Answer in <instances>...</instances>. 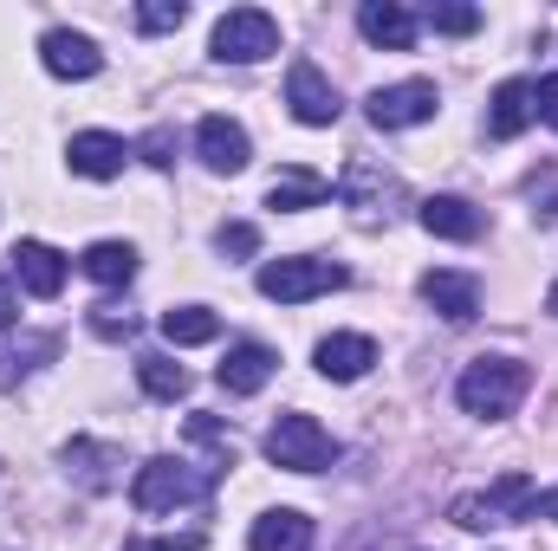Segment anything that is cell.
I'll use <instances>...</instances> for the list:
<instances>
[{
	"mask_svg": "<svg viewBox=\"0 0 558 551\" xmlns=\"http://www.w3.org/2000/svg\"><path fill=\"white\" fill-rule=\"evenodd\" d=\"M526 201H533V221H539V228H553V221H558V162H546V169H533V175H526Z\"/></svg>",
	"mask_w": 558,
	"mask_h": 551,
	"instance_id": "cell-25",
	"label": "cell"
},
{
	"mask_svg": "<svg viewBox=\"0 0 558 551\" xmlns=\"http://www.w3.org/2000/svg\"><path fill=\"white\" fill-rule=\"evenodd\" d=\"M92 331H98V338H131V331H137V318H131V311H118V305H92Z\"/></svg>",
	"mask_w": 558,
	"mask_h": 551,
	"instance_id": "cell-31",
	"label": "cell"
},
{
	"mask_svg": "<svg viewBox=\"0 0 558 551\" xmlns=\"http://www.w3.org/2000/svg\"><path fill=\"white\" fill-rule=\"evenodd\" d=\"M286 105H292V118L305 124V131H325V124H338V85L312 65V59H292V72H286Z\"/></svg>",
	"mask_w": 558,
	"mask_h": 551,
	"instance_id": "cell-8",
	"label": "cell"
},
{
	"mask_svg": "<svg viewBox=\"0 0 558 551\" xmlns=\"http://www.w3.org/2000/svg\"><path fill=\"white\" fill-rule=\"evenodd\" d=\"M357 33L371 46H384V52H410L416 46V13L397 7V0H364L357 7Z\"/></svg>",
	"mask_w": 558,
	"mask_h": 551,
	"instance_id": "cell-15",
	"label": "cell"
},
{
	"mask_svg": "<svg viewBox=\"0 0 558 551\" xmlns=\"http://www.w3.org/2000/svg\"><path fill=\"white\" fill-rule=\"evenodd\" d=\"M195 156H202V169H215V175H241V169L254 162V143H247V131H241L234 118H202V124H195Z\"/></svg>",
	"mask_w": 558,
	"mask_h": 551,
	"instance_id": "cell-10",
	"label": "cell"
},
{
	"mask_svg": "<svg viewBox=\"0 0 558 551\" xmlns=\"http://www.w3.org/2000/svg\"><path fill=\"white\" fill-rule=\"evenodd\" d=\"M39 65L52 72V78H98L105 72V52H98V39H85V33H72V26H52L46 39H39Z\"/></svg>",
	"mask_w": 558,
	"mask_h": 551,
	"instance_id": "cell-9",
	"label": "cell"
},
{
	"mask_svg": "<svg viewBox=\"0 0 558 551\" xmlns=\"http://www.w3.org/2000/svg\"><path fill=\"white\" fill-rule=\"evenodd\" d=\"M13 279H20L33 298H59V292H65V254L46 247V241H20V247H13Z\"/></svg>",
	"mask_w": 558,
	"mask_h": 551,
	"instance_id": "cell-16",
	"label": "cell"
},
{
	"mask_svg": "<svg viewBox=\"0 0 558 551\" xmlns=\"http://www.w3.org/2000/svg\"><path fill=\"white\" fill-rule=\"evenodd\" d=\"M546 311H553V318H558V285H553V298H546Z\"/></svg>",
	"mask_w": 558,
	"mask_h": 551,
	"instance_id": "cell-35",
	"label": "cell"
},
{
	"mask_svg": "<svg viewBox=\"0 0 558 551\" xmlns=\"http://www.w3.org/2000/svg\"><path fill=\"white\" fill-rule=\"evenodd\" d=\"M533 105H539V118H546V124L558 131V72H553V78H539V85H533Z\"/></svg>",
	"mask_w": 558,
	"mask_h": 551,
	"instance_id": "cell-32",
	"label": "cell"
},
{
	"mask_svg": "<svg viewBox=\"0 0 558 551\" xmlns=\"http://www.w3.org/2000/svg\"><path fill=\"white\" fill-rule=\"evenodd\" d=\"M78 267H85V279H98V285H131L137 279V247L131 241H92Z\"/></svg>",
	"mask_w": 558,
	"mask_h": 551,
	"instance_id": "cell-22",
	"label": "cell"
},
{
	"mask_svg": "<svg viewBox=\"0 0 558 551\" xmlns=\"http://www.w3.org/2000/svg\"><path fill=\"white\" fill-rule=\"evenodd\" d=\"M279 370V357H274V344H234L228 357H221V370H215V383L228 390V396H254V390H267V377Z\"/></svg>",
	"mask_w": 558,
	"mask_h": 551,
	"instance_id": "cell-14",
	"label": "cell"
},
{
	"mask_svg": "<svg viewBox=\"0 0 558 551\" xmlns=\"http://www.w3.org/2000/svg\"><path fill=\"white\" fill-rule=\"evenodd\" d=\"M526 390H533V370L520 357H474L454 383V403L468 415H481V421H507L526 403Z\"/></svg>",
	"mask_w": 558,
	"mask_h": 551,
	"instance_id": "cell-1",
	"label": "cell"
},
{
	"mask_svg": "<svg viewBox=\"0 0 558 551\" xmlns=\"http://www.w3.org/2000/svg\"><path fill=\"white\" fill-rule=\"evenodd\" d=\"M137 156L149 162V169H175V131H169V124H156V131L137 143Z\"/></svg>",
	"mask_w": 558,
	"mask_h": 551,
	"instance_id": "cell-30",
	"label": "cell"
},
{
	"mask_svg": "<svg viewBox=\"0 0 558 551\" xmlns=\"http://www.w3.org/2000/svg\"><path fill=\"white\" fill-rule=\"evenodd\" d=\"M182 20H189V7H182V0H143V7H137L143 33H175Z\"/></svg>",
	"mask_w": 558,
	"mask_h": 551,
	"instance_id": "cell-28",
	"label": "cell"
},
{
	"mask_svg": "<svg viewBox=\"0 0 558 551\" xmlns=\"http://www.w3.org/2000/svg\"><path fill=\"white\" fill-rule=\"evenodd\" d=\"M13 318H20V311H13V292H7V285H0V331H7V325H13Z\"/></svg>",
	"mask_w": 558,
	"mask_h": 551,
	"instance_id": "cell-34",
	"label": "cell"
},
{
	"mask_svg": "<svg viewBox=\"0 0 558 551\" xmlns=\"http://www.w3.org/2000/svg\"><path fill=\"white\" fill-rule=\"evenodd\" d=\"M131 156H137V149L124 137H111V131H78V137L65 143V162H72V175H85V182H111Z\"/></svg>",
	"mask_w": 558,
	"mask_h": 551,
	"instance_id": "cell-12",
	"label": "cell"
},
{
	"mask_svg": "<svg viewBox=\"0 0 558 551\" xmlns=\"http://www.w3.org/2000/svg\"><path fill=\"white\" fill-rule=\"evenodd\" d=\"M267 461L286 467V474H325V467L338 461V441H331V428H325L318 415L292 409L267 428Z\"/></svg>",
	"mask_w": 558,
	"mask_h": 551,
	"instance_id": "cell-4",
	"label": "cell"
},
{
	"mask_svg": "<svg viewBox=\"0 0 558 551\" xmlns=\"http://www.w3.org/2000/svg\"><path fill=\"white\" fill-rule=\"evenodd\" d=\"M208 493H215V474H195L189 461H169V454L143 461L137 480H131V500H137V513H175V506H202Z\"/></svg>",
	"mask_w": 558,
	"mask_h": 551,
	"instance_id": "cell-3",
	"label": "cell"
},
{
	"mask_svg": "<svg viewBox=\"0 0 558 551\" xmlns=\"http://www.w3.org/2000/svg\"><path fill=\"white\" fill-rule=\"evenodd\" d=\"M279 52V20L267 7H228L215 20V59L221 65H260Z\"/></svg>",
	"mask_w": 558,
	"mask_h": 551,
	"instance_id": "cell-6",
	"label": "cell"
},
{
	"mask_svg": "<svg viewBox=\"0 0 558 551\" xmlns=\"http://www.w3.org/2000/svg\"><path fill=\"white\" fill-rule=\"evenodd\" d=\"M247 551H312V519L279 506V513H260L254 532H247Z\"/></svg>",
	"mask_w": 558,
	"mask_h": 551,
	"instance_id": "cell-19",
	"label": "cell"
},
{
	"mask_svg": "<svg viewBox=\"0 0 558 551\" xmlns=\"http://www.w3.org/2000/svg\"><path fill=\"white\" fill-rule=\"evenodd\" d=\"M416 221L435 234V241H474V234H481V215H474L461 195H428Z\"/></svg>",
	"mask_w": 558,
	"mask_h": 551,
	"instance_id": "cell-20",
	"label": "cell"
},
{
	"mask_svg": "<svg viewBox=\"0 0 558 551\" xmlns=\"http://www.w3.org/2000/svg\"><path fill=\"white\" fill-rule=\"evenodd\" d=\"M533 519H553V526H558V487H553V493H539V500H533Z\"/></svg>",
	"mask_w": 558,
	"mask_h": 551,
	"instance_id": "cell-33",
	"label": "cell"
},
{
	"mask_svg": "<svg viewBox=\"0 0 558 551\" xmlns=\"http://www.w3.org/2000/svg\"><path fill=\"white\" fill-rule=\"evenodd\" d=\"M312 364H318L325 383H357V377L377 364V344H371L364 331H331V338H318Z\"/></svg>",
	"mask_w": 558,
	"mask_h": 551,
	"instance_id": "cell-11",
	"label": "cell"
},
{
	"mask_svg": "<svg viewBox=\"0 0 558 551\" xmlns=\"http://www.w3.org/2000/svg\"><path fill=\"white\" fill-rule=\"evenodd\" d=\"M422 298L448 318V325H468L481 311V285L468 273H422Z\"/></svg>",
	"mask_w": 558,
	"mask_h": 551,
	"instance_id": "cell-18",
	"label": "cell"
},
{
	"mask_svg": "<svg viewBox=\"0 0 558 551\" xmlns=\"http://www.w3.org/2000/svg\"><path fill=\"white\" fill-rule=\"evenodd\" d=\"M59 461H65V474H72L78 487H92V493H111V487L124 480V474H118V467H124V454H118L111 441H92V434L65 441V454H59Z\"/></svg>",
	"mask_w": 558,
	"mask_h": 551,
	"instance_id": "cell-13",
	"label": "cell"
},
{
	"mask_svg": "<svg viewBox=\"0 0 558 551\" xmlns=\"http://www.w3.org/2000/svg\"><path fill=\"white\" fill-rule=\"evenodd\" d=\"M435 105H441V91L428 78H403V85H384V91L364 98V111H371L377 131H416V124L435 118Z\"/></svg>",
	"mask_w": 558,
	"mask_h": 551,
	"instance_id": "cell-7",
	"label": "cell"
},
{
	"mask_svg": "<svg viewBox=\"0 0 558 551\" xmlns=\"http://www.w3.org/2000/svg\"><path fill=\"white\" fill-rule=\"evenodd\" d=\"M215 331H221V318H215L208 305H175V311H162V338H169V344H215Z\"/></svg>",
	"mask_w": 558,
	"mask_h": 551,
	"instance_id": "cell-24",
	"label": "cell"
},
{
	"mask_svg": "<svg viewBox=\"0 0 558 551\" xmlns=\"http://www.w3.org/2000/svg\"><path fill=\"white\" fill-rule=\"evenodd\" d=\"M137 383H143V396H156V403H182L189 396V370L175 357H162V351H143L137 357Z\"/></svg>",
	"mask_w": 558,
	"mask_h": 551,
	"instance_id": "cell-23",
	"label": "cell"
},
{
	"mask_svg": "<svg viewBox=\"0 0 558 551\" xmlns=\"http://www.w3.org/2000/svg\"><path fill=\"white\" fill-rule=\"evenodd\" d=\"M533 500H539L533 474H500L494 487H481V493H461V500L448 506V519H454V526H468V532H500V526H520V519H533Z\"/></svg>",
	"mask_w": 558,
	"mask_h": 551,
	"instance_id": "cell-2",
	"label": "cell"
},
{
	"mask_svg": "<svg viewBox=\"0 0 558 551\" xmlns=\"http://www.w3.org/2000/svg\"><path fill=\"white\" fill-rule=\"evenodd\" d=\"M325 195H331V182H325V175H312V169H279L274 182H267V208H279V215L318 208Z\"/></svg>",
	"mask_w": 558,
	"mask_h": 551,
	"instance_id": "cell-21",
	"label": "cell"
},
{
	"mask_svg": "<svg viewBox=\"0 0 558 551\" xmlns=\"http://www.w3.org/2000/svg\"><path fill=\"white\" fill-rule=\"evenodd\" d=\"M533 118H539V105H533V78H507V85L494 91V105H487V137L513 143Z\"/></svg>",
	"mask_w": 558,
	"mask_h": 551,
	"instance_id": "cell-17",
	"label": "cell"
},
{
	"mask_svg": "<svg viewBox=\"0 0 558 551\" xmlns=\"http://www.w3.org/2000/svg\"><path fill=\"white\" fill-rule=\"evenodd\" d=\"M338 285H351V273L338 260H318V254H286V260L260 267V298H274V305H305V298H325Z\"/></svg>",
	"mask_w": 558,
	"mask_h": 551,
	"instance_id": "cell-5",
	"label": "cell"
},
{
	"mask_svg": "<svg viewBox=\"0 0 558 551\" xmlns=\"http://www.w3.org/2000/svg\"><path fill=\"white\" fill-rule=\"evenodd\" d=\"M422 26H435V33H474V26H481V7H461V0H428V7H422Z\"/></svg>",
	"mask_w": 558,
	"mask_h": 551,
	"instance_id": "cell-26",
	"label": "cell"
},
{
	"mask_svg": "<svg viewBox=\"0 0 558 551\" xmlns=\"http://www.w3.org/2000/svg\"><path fill=\"white\" fill-rule=\"evenodd\" d=\"M215 247H221V260H254L260 254V228L254 221H221L215 228Z\"/></svg>",
	"mask_w": 558,
	"mask_h": 551,
	"instance_id": "cell-27",
	"label": "cell"
},
{
	"mask_svg": "<svg viewBox=\"0 0 558 551\" xmlns=\"http://www.w3.org/2000/svg\"><path fill=\"white\" fill-rule=\"evenodd\" d=\"M26 357H52V338H33V344H26V351H20V344H13V351H7V357H0V383H20V377H26V370H33V364H26Z\"/></svg>",
	"mask_w": 558,
	"mask_h": 551,
	"instance_id": "cell-29",
	"label": "cell"
}]
</instances>
